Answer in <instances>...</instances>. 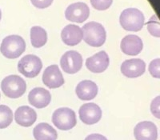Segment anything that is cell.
Listing matches in <instances>:
<instances>
[{
	"label": "cell",
	"mask_w": 160,
	"mask_h": 140,
	"mask_svg": "<svg viewBox=\"0 0 160 140\" xmlns=\"http://www.w3.org/2000/svg\"><path fill=\"white\" fill-rule=\"evenodd\" d=\"M82 31L83 40L89 46L99 48L105 42L107 34L102 24L96 22H88L82 27Z\"/></svg>",
	"instance_id": "cell-1"
},
{
	"label": "cell",
	"mask_w": 160,
	"mask_h": 140,
	"mask_svg": "<svg viewBox=\"0 0 160 140\" xmlns=\"http://www.w3.org/2000/svg\"><path fill=\"white\" fill-rule=\"evenodd\" d=\"M26 50V42L19 35H13L7 36L2 40L0 51L7 58L14 59L22 55Z\"/></svg>",
	"instance_id": "cell-2"
},
{
	"label": "cell",
	"mask_w": 160,
	"mask_h": 140,
	"mask_svg": "<svg viewBox=\"0 0 160 140\" xmlns=\"http://www.w3.org/2000/svg\"><path fill=\"white\" fill-rule=\"evenodd\" d=\"M144 15L136 8L125 9L120 15V25L128 31H139L144 25Z\"/></svg>",
	"instance_id": "cell-3"
},
{
	"label": "cell",
	"mask_w": 160,
	"mask_h": 140,
	"mask_svg": "<svg viewBox=\"0 0 160 140\" xmlns=\"http://www.w3.org/2000/svg\"><path fill=\"white\" fill-rule=\"evenodd\" d=\"M1 89L8 98H18L22 96L27 90V84L23 78L18 75H9L2 79Z\"/></svg>",
	"instance_id": "cell-4"
},
{
	"label": "cell",
	"mask_w": 160,
	"mask_h": 140,
	"mask_svg": "<svg viewBox=\"0 0 160 140\" xmlns=\"http://www.w3.org/2000/svg\"><path fill=\"white\" fill-rule=\"evenodd\" d=\"M52 122L58 129L69 131L76 125V115L75 111L68 108H58L53 113Z\"/></svg>",
	"instance_id": "cell-5"
},
{
	"label": "cell",
	"mask_w": 160,
	"mask_h": 140,
	"mask_svg": "<svg viewBox=\"0 0 160 140\" xmlns=\"http://www.w3.org/2000/svg\"><path fill=\"white\" fill-rule=\"evenodd\" d=\"M42 68V61L38 56L28 55L22 57L18 63V70L27 78H35L39 74Z\"/></svg>",
	"instance_id": "cell-6"
},
{
	"label": "cell",
	"mask_w": 160,
	"mask_h": 140,
	"mask_svg": "<svg viewBox=\"0 0 160 140\" xmlns=\"http://www.w3.org/2000/svg\"><path fill=\"white\" fill-rule=\"evenodd\" d=\"M60 65L64 72L75 74L82 67V55L75 51H67L60 59Z\"/></svg>",
	"instance_id": "cell-7"
},
{
	"label": "cell",
	"mask_w": 160,
	"mask_h": 140,
	"mask_svg": "<svg viewBox=\"0 0 160 140\" xmlns=\"http://www.w3.org/2000/svg\"><path fill=\"white\" fill-rule=\"evenodd\" d=\"M89 15L90 9L88 6L81 2L71 4L65 11V17L68 21L78 23L86 21Z\"/></svg>",
	"instance_id": "cell-8"
},
{
	"label": "cell",
	"mask_w": 160,
	"mask_h": 140,
	"mask_svg": "<svg viewBox=\"0 0 160 140\" xmlns=\"http://www.w3.org/2000/svg\"><path fill=\"white\" fill-rule=\"evenodd\" d=\"M79 118L87 125L95 124L102 118V110L97 104L90 102L85 103L78 111Z\"/></svg>",
	"instance_id": "cell-9"
},
{
	"label": "cell",
	"mask_w": 160,
	"mask_h": 140,
	"mask_svg": "<svg viewBox=\"0 0 160 140\" xmlns=\"http://www.w3.org/2000/svg\"><path fill=\"white\" fill-rule=\"evenodd\" d=\"M120 69L124 76L131 78H137L144 74L146 63L141 58H131L124 61Z\"/></svg>",
	"instance_id": "cell-10"
},
{
	"label": "cell",
	"mask_w": 160,
	"mask_h": 140,
	"mask_svg": "<svg viewBox=\"0 0 160 140\" xmlns=\"http://www.w3.org/2000/svg\"><path fill=\"white\" fill-rule=\"evenodd\" d=\"M42 82L51 89L60 88L63 85L64 78L58 66L51 65L46 68L42 75Z\"/></svg>",
	"instance_id": "cell-11"
},
{
	"label": "cell",
	"mask_w": 160,
	"mask_h": 140,
	"mask_svg": "<svg viewBox=\"0 0 160 140\" xmlns=\"http://www.w3.org/2000/svg\"><path fill=\"white\" fill-rule=\"evenodd\" d=\"M134 135L136 140H157V127L149 121L138 122L134 129Z\"/></svg>",
	"instance_id": "cell-12"
},
{
	"label": "cell",
	"mask_w": 160,
	"mask_h": 140,
	"mask_svg": "<svg viewBox=\"0 0 160 140\" xmlns=\"http://www.w3.org/2000/svg\"><path fill=\"white\" fill-rule=\"evenodd\" d=\"M110 63L108 55L105 51H100L86 61L87 68L93 73H102L108 69Z\"/></svg>",
	"instance_id": "cell-13"
},
{
	"label": "cell",
	"mask_w": 160,
	"mask_h": 140,
	"mask_svg": "<svg viewBox=\"0 0 160 140\" xmlns=\"http://www.w3.org/2000/svg\"><path fill=\"white\" fill-rule=\"evenodd\" d=\"M120 48L125 55L135 56L142 51L143 44L142 39L135 35H128L121 41Z\"/></svg>",
	"instance_id": "cell-14"
},
{
	"label": "cell",
	"mask_w": 160,
	"mask_h": 140,
	"mask_svg": "<svg viewBox=\"0 0 160 140\" xmlns=\"http://www.w3.org/2000/svg\"><path fill=\"white\" fill-rule=\"evenodd\" d=\"M28 101L33 107L41 109L49 105L51 101V95L48 90L42 88H35L30 91Z\"/></svg>",
	"instance_id": "cell-15"
},
{
	"label": "cell",
	"mask_w": 160,
	"mask_h": 140,
	"mask_svg": "<svg viewBox=\"0 0 160 140\" xmlns=\"http://www.w3.org/2000/svg\"><path fill=\"white\" fill-rule=\"evenodd\" d=\"M61 38L62 42L68 46H75L79 43L83 38L82 28L78 26L70 25L66 26L61 32Z\"/></svg>",
	"instance_id": "cell-16"
},
{
	"label": "cell",
	"mask_w": 160,
	"mask_h": 140,
	"mask_svg": "<svg viewBox=\"0 0 160 140\" xmlns=\"http://www.w3.org/2000/svg\"><path fill=\"white\" fill-rule=\"evenodd\" d=\"M15 119L18 125L29 128L36 121L37 114L35 110L28 106H22L15 111Z\"/></svg>",
	"instance_id": "cell-17"
},
{
	"label": "cell",
	"mask_w": 160,
	"mask_h": 140,
	"mask_svg": "<svg viewBox=\"0 0 160 140\" xmlns=\"http://www.w3.org/2000/svg\"><path fill=\"white\" fill-rule=\"evenodd\" d=\"M75 93L79 99L88 101L96 97L98 94V87L93 81L83 80L77 85Z\"/></svg>",
	"instance_id": "cell-18"
},
{
	"label": "cell",
	"mask_w": 160,
	"mask_h": 140,
	"mask_svg": "<svg viewBox=\"0 0 160 140\" xmlns=\"http://www.w3.org/2000/svg\"><path fill=\"white\" fill-rule=\"evenodd\" d=\"M33 135L35 140H56L58 138L57 131L46 122H41L34 128Z\"/></svg>",
	"instance_id": "cell-19"
},
{
	"label": "cell",
	"mask_w": 160,
	"mask_h": 140,
	"mask_svg": "<svg viewBox=\"0 0 160 140\" xmlns=\"http://www.w3.org/2000/svg\"><path fill=\"white\" fill-rule=\"evenodd\" d=\"M48 41V35L45 30L41 27H33L31 29V42L35 48L43 47Z\"/></svg>",
	"instance_id": "cell-20"
},
{
	"label": "cell",
	"mask_w": 160,
	"mask_h": 140,
	"mask_svg": "<svg viewBox=\"0 0 160 140\" xmlns=\"http://www.w3.org/2000/svg\"><path fill=\"white\" fill-rule=\"evenodd\" d=\"M13 121V112L9 107L0 105V129L9 127Z\"/></svg>",
	"instance_id": "cell-21"
},
{
	"label": "cell",
	"mask_w": 160,
	"mask_h": 140,
	"mask_svg": "<svg viewBox=\"0 0 160 140\" xmlns=\"http://www.w3.org/2000/svg\"><path fill=\"white\" fill-rule=\"evenodd\" d=\"M147 26H148V31L151 35L157 37V38L160 36V24L156 15L151 16V18L147 23Z\"/></svg>",
	"instance_id": "cell-22"
},
{
	"label": "cell",
	"mask_w": 160,
	"mask_h": 140,
	"mask_svg": "<svg viewBox=\"0 0 160 140\" xmlns=\"http://www.w3.org/2000/svg\"><path fill=\"white\" fill-rule=\"evenodd\" d=\"M113 0H91V3L95 9L98 11L108 10L112 4Z\"/></svg>",
	"instance_id": "cell-23"
},
{
	"label": "cell",
	"mask_w": 160,
	"mask_h": 140,
	"mask_svg": "<svg viewBox=\"0 0 160 140\" xmlns=\"http://www.w3.org/2000/svg\"><path fill=\"white\" fill-rule=\"evenodd\" d=\"M149 71L151 75L153 77L156 78H160V59L156 58V59L151 61L149 65Z\"/></svg>",
	"instance_id": "cell-24"
},
{
	"label": "cell",
	"mask_w": 160,
	"mask_h": 140,
	"mask_svg": "<svg viewBox=\"0 0 160 140\" xmlns=\"http://www.w3.org/2000/svg\"><path fill=\"white\" fill-rule=\"evenodd\" d=\"M31 2L35 8H39V9H44L51 5L53 0H31Z\"/></svg>",
	"instance_id": "cell-25"
},
{
	"label": "cell",
	"mask_w": 160,
	"mask_h": 140,
	"mask_svg": "<svg viewBox=\"0 0 160 140\" xmlns=\"http://www.w3.org/2000/svg\"><path fill=\"white\" fill-rule=\"evenodd\" d=\"M159 96L156 97L155 99L153 100L152 102H151V112L154 115H155L156 118H159Z\"/></svg>",
	"instance_id": "cell-26"
},
{
	"label": "cell",
	"mask_w": 160,
	"mask_h": 140,
	"mask_svg": "<svg viewBox=\"0 0 160 140\" xmlns=\"http://www.w3.org/2000/svg\"><path fill=\"white\" fill-rule=\"evenodd\" d=\"M85 140H108V138L99 134H92V135H88L85 138Z\"/></svg>",
	"instance_id": "cell-27"
},
{
	"label": "cell",
	"mask_w": 160,
	"mask_h": 140,
	"mask_svg": "<svg viewBox=\"0 0 160 140\" xmlns=\"http://www.w3.org/2000/svg\"><path fill=\"white\" fill-rule=\"evenodd\" d=\"M1 18H2V12H1V10H0V20H1Z\"/></svg>",
	"instance_id": "cell-28"
},
{
	"label": "cell",
	"mask_w": 160,
	"mask_h": 140,
	"mask_svg": "<svg viewBox=\"0 0 160 140\" xmlns=\"http://www.w3.org/2000/svg\"><path fill=\"white\" fill-rule=\"evenodd\" d=\"M0 97H1V95H0Z\"/></svg>",
	"instance_id": "cell-29"
}]
</instances>
